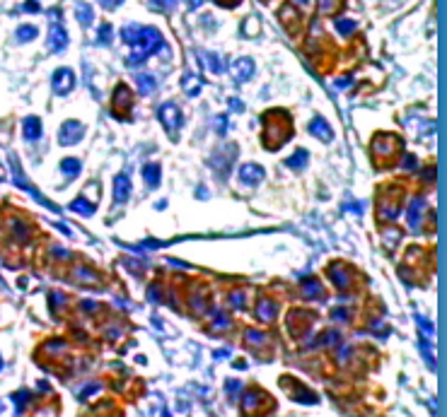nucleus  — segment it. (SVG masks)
<instances>
[{
  "label": "nucleus",
  "mask_w": 447,
  "mask_h": 417,
  "mask_svg": "<svg viewBox=\"0 0 447 417\" xmlns=\"http://www.w3.org/2000/svg\"><path fill=\"white\" fill-rule=\"evenodd\" d=\"M121 39H124V44L130 46V55H128L130 65L143 63L150 53L162 51V46H165V41H162L157 29H152V27H138V24L124 27V29H121Z\"/></svg>",
  "instance_id": "nucleus-1"
},
{
  "label": "nucleus",
  "mask_w": 447,
  "mask_h": 417,
  "mask_svg": "<svg viewBox=\"0 0 447 417\" xmlns=\"http://www.w3.org/2000/svg\"><path fill=\"white\" fill-rule=\"evenodd\" d=\"M157 116H160V121H162V126L169 130V135H177V128L182 126V111L177 109V104H162L160 109H157Z\"/></svg>",
  "instance_id": "nucleus-2"
},
{
  "label": "nucleus",
  "mask_w": 447,
  "mask_h": 417,
  "mask_svg": "<svg viewBox=\"0 0 447 417\" xmlns=\"http://www.w3.org/2000/svg\"><path fill=\"white\" fill-rule=\"evenodd\" d=\"M263 179V169H261L259 164H242L240 169H237V181L242 183V186H259V181Z\"/></svg>",
  "instance_id": "nucleus-3"
},
{
  "label": "nucleus",
  "mask_w": 447,
  "mask_h": 417,
  "mask_svg": "<svg viewBox=\"0 0 447 417\" xmlns=\"http://www.w3.org/2000/svg\"><path fill=\"white\" fill-rule=\"evenodd\" d=\"M82 135H85V126L77 123V121H68V123H63V128H61L58 140H61V145H73Z\"/></svg>",
  "instance_id": "nucleus-4"
},
{
  "label": "nucleus",
  "mask_w": 447,
  "mask_h": 417,
  "mask_svg": "<svg viewBox=\"0 0 447 417\" xmlns=\"http://www.w3.org/2000/svg\"><path fill=\"white\" fill-rule=\"evenodd\" d=\"M75 85V75L68 70V68H58L56 73H54V90L56 94H65V92H70Z\"/></svg>",
  "instance_id": "nucleus-5"
},
{
  "label": "nucleus",
  "mask_w": 447,
  "mask_h": 417,
  "mask_svg": "<svg viewBox=\"0 0 447 417\" xmlns=\"http://www.w3.org/2000/svg\"><path fill=\"white\" fill-rule=\"evenodd\" d=\"M49 46H51V51H54V53H61V51L68 46V34H65V29L61 27V22H54V24H51Z\"/></svg>",
  "instance_id": "nucleus-6"
},
{
  "label": "nucleus",
  "mask_w": 447,
  "mask_h": 417,
  "mask_svg": "<svg viewBox=\"0 0 447 417\" xmlns=\"http://www.w3.org/2000/svg\"><path fill=\"white\" fill-rule=\"evenodd\" d=\"M128 193H130V181L126 174H119L116 176V181H114V200L121 205V203H126L128 200Z\"/></svg>",
  "instance_id": "nucleus-7"
},
{
  "label": "nucleus",
  "mask_w": 447,
  "mask_h": 417,
  "mask_svg": "<svg viewBox=\"0 0 447 417\" xmlns=\"http://www.w3.org/2000/svg\"><path fill=\"white\" fill-rule=\"evenodd\" d=\"M232 75L244 82V80H249L252 75H254V63H252V58H240V60H235V65H232Z\"/></svg>",
  "instance_id": "nucleus-8"
},
{
  "label": "nucleus",
  "mask_w": 447,
  "mask_h": 417,
  "mask_svg": "<svg viewBox=\"0 0 447 417\" xmlns=\"http://www.w3.org/2000/svg\"><path fill=\"white\" fill-rule=\"evenodd\" d=\"M160 176H162V169H160L157 164H145V166H143V179H145V183H148L150 188H157Z\"/></svg>",
  "instance_id": "nucleus-9"
},
{
  "label": "nucleus",
  "mask_w": 447,
  "mask_h": 417,
  "mask_svg": "<svg viewBox=\"0 0 447 417\" xmlns=\"http://www.w3.org/2000/svg\"><path fill=\"white\" fill-rule=\"evenodd\" d=\"M331 277H334V285L336 287H341V290L351 285V272L346 270V268H341V265L331 268Z\"/></svg>",
  "instance_id": "nucleus-10"
},
{
  "label": "nucleus",
  "mask_w": 447,
  "mask_h": 417,
  "mask_svg": "<svg viewBox=\"0 0 447 417\" xmlns=\"http://www.w3.org/2000/svg\"><path fill=\"white\" fill-rule=\"evenodd\" d=\"M312 135H317L321 140H331V138H334L331 128L326 126V121H321V118H315V121H312Z\"/></svg>",
  "instance_id": "nucleus-11"
},
{
  "label": "nucleus",
  "mask_w": 447,
  "mask_h": 417,
  "mask_svg": "<svg viewBox=\"0 0 447 417\" xmlns=\"http://www.w3.org/2000/svg\"><path fill=\"white\" fill-rule=\"evenodd\" d=\"M182 87L187 92L189 97H193V94H198L201 87H203V82H201V77H196V75H187L184 77V82H182Z\"/></svg>",
  "instance_id": "nucleus-12"
},
{
  "label": "nucleus",
  "mask_w": 447,
  "mask_h": 417,
  "mask_svg": "<svg viewBox=\"0 0 447 417\" xmlns=\"http://www.w3.org/2000/svg\"><path fill=\"white\" fill-rule=\"evenodd\" d=\"M24 135H27V140H37L41 135V121L39 118H27L24 121Z\"/></svg>",
  "instance_id": "nucleus-13"
},
{
  "label": "nucleus",
  "mask_w": 447,
  "mask_h": 417,
  "mask_svg": "<svg viewBox=\"0 0 447 417\" xmlns=\"http://www.w3.org/2000/svg\"><path fill=\"white\" fill-rule=\"evenodd\" d=\"M135 80H138V87H140L143 94H152L155 87H157V80H155L152 75H138Z\"/></svg>",
  "instance_id": "nucleus-14"
},
{
  "label": "nucleus",
  "mask_w": 447,
  "mask_h": 417,
  "mask_svg": "<svg viewBox=\"0 0 447 417\" xmlns=\"http://www.w3.org/2000/svg\"><path fill=\"white\" fill-rule=\"evenodd\" d=\"M256 316H259L261 321H271V318L276 316V304H273V302H261L259 307H256Z\"/></svg>",
  "instance_id": "nucleus-15"
},
{
  "label": "nucleus",
  "mask_w": 447,
  "mask_h": 417,
  "mask_svg": "<svg viewBox=\"0 0 447 417\" xmlns=\"http://www.w3.org/2000/svg\"><path fill=\"white\" fill-rule=\"evenodd\" d=\"M307 159H310L307 150H298V152H295V155H293V157H290V159H288L285 164H288L290 169H302V166L307 164Z\"/></svg>",
  "instance_id": "nucleus-16"
},
{
  "label": "nucleus",
  "mask_w": 447,
  "mask_h": 417,
  "mask_svg": "<svg viewBox=\"0 0 447 417\" xmlns=\"http://www.w3.org/2000/svg\"><path fill=\"white\" fill-rule=\"evenodd\" d=\"M423 208H426V205H423V200H421V198L411 205V210H409L411 227H418V224H421V212H423Z\"/></svg>",
  "instance_id": "nucleus-17"
},
{
  "label": "nucleus",
  "mask_w": 447,
  "mask_h": 417,
  "mask_svg": "<svg viewBox=\"0 0 447 417\" xmlns=\"http://www.w3.org/2000/svg\"><path fill=\"white\" fill-rule=\"evenodd\" d=\"M61 169H63V174L68 176V179H73V176H77L80 174V162L77 159H63V164H61Z\"/></svg>",
  "instance_id": "nucleus-18"
},
{
  "label": "nucleus",
  "mask_w": 447,
  "mask_h": 417,
  "mask_svg": "<svg viewBox=\"0 0 447 417\" xmlns=\"http://www.w3.org/2000/svg\"><path fill=\"white\" fill-rule=\"evenodd\" d=\"M77 22L85 24V27L92 24V7H90V5H80V7H77Z\"/></svg>",
  "instance_id": "nucleus-19"
},
{
  "label": "nucleus",
  "mask_w": 447,
  "mask_h": 417,
  "mask_svg": "<svg viewBox=\"0 0 447 417\" xmlns=\"http://www.w3.org/2000/svg\"><path fill=\"white\" fill-rule=\"evenodd\" d=\"M203 58L208 60V68H210L213 73H223V60H220V55H215V53H203Z\"/></svg>",
  "instance_id": "nucleus-20"
},
{
  "label": "nucleus",
  "mask_w": 447,
  "mask_h": 417,
  "mask_svg": "<svg viewBox=\"0 0 447 417\" xmlns=\"http://www.w3.org/2000/svg\"><path fill=\"white\" fill-rule=\"evenodd\" d=\"M336 29L346 37V34L355 32V22H353V19H336Z\"/></svg>",
  "instance_id": "nucleus-21"
},
{
  "label": "nucleus",
  "mask_w": 447,
  "mask_h": 417,
  "mask_svg": "<svg viewBox=\"0 0 447 417\" xmlns=\"http://www.w3.org/2000/svg\"><path fill=\"white\" fill-rule=\"evenodd\" d=\"M70 210H75V212H85V215H92L94 212V208L87 203V200H75L73 205H70Z\"/></svg>",
  "instance_id": "nucleus-22"
},
{
  "label": "nucleus",
  "mask_w": 447,
  "mask_h": 417,
  "mask_svg": "<svg viewBox=\"0 0 447 417\" xmlns=\"http://www.w3.org/2000/svg\"><path fill=\"white\" fill-rule=\"evenodd\" d=\"M37 37V27H19L17 29V39L19 41H29V39Z\"/></svg>",
  "instance_id": "nucleus-23"
},
{
  "label": "nucleus",
  "mask_w": 447,
  "mask_h": 417,
  "mask_svg": "<svg viewBox=\"0 0 447 417\" xmlns=\"http://www.w3.org/2000/svg\"><path fill=\"white\" fill-rule=\"evenodd\" d=\"M302 292H305V297H317V294H321V290H319V285L315 280H307V282L302 285Z\"/></svg>",
  "instance_id": "nucleus-24"
},
{
  "label": "nucleus",
  "mask_w": 447,
  "mask_h": 417,
  "mask_svg": "<svg viewBox=\"0 0 447 417\" xmlns=\"http://www.w3.org/2000/svg\"><path fill=\"white\" fill-rule=\"evenodd\" d=\"M99 41H102V44H109V41H112V27H109V24H102V27H99Z\"/></svg>",
  "instance_id": "nucleus-25"
},
{
  "label": "nucleus",
  "mask_w": 447,
  "mask_h": 417,
  "mask_svg": "<svg viewBox=\"0 0 447 417\" xmlns=\"http://www.w3.org/2000/svg\"><path fill=\"white\" fill-rule=\"evenodd\" d=\"M155 7H160V10H172L174 5H177V0H150Z\"/></svg>",
  "instance_id": "nucleus-26"
},
{
  "label": "nucleus",
  "mask_w": 447,
  "mask_h": 417,
  "mask_svg": "<svg viewBox=\"0 0 447 417\" xmlns=\"http://www.w3.org/2000/svg\"><path fill=\"white\" fill-rule=\"evenodd\" d=\"M254 24H259V19H256V17H249V19H247V24H244V34H247V37L256 34V32H254Z\"/></svg>",
  "instance_id": "nucleus-27"
},
{
  "label": "nucleus",
  "mask_w": 447,
  "mask_h": 417,
  "mask_svg": "<svg viewBox=\"0 0 447 417\" xmlns=\"http://www.w3.org/2000/svg\"><path fill=\"white\" fill-rule=\"evenodd\" d=\"M124 0H99V5L102 7H109V10H114V7H119Z\"/></svg>",
  "instance_id": "nucleus-28"
},
{
  "label": "nucleus",
  "mask_w": 447,
  "mask_h": 417,
  "mask_svg": "<svg viewBox=\"0 0 447 417\" xmlns=\"http://www.w3.org/2000/svg\"><path fill=\"white\" fill-rule=\"evenodd\" d=\"M319 2H321V12H329L336 5V0H319Z\"/></svg>",
  "instance_id": "nucleus-29"
},
{
  "label": "nucleus",
  "mask_w": 447,
  "mask_h": 417,
  "mask_svg": "<svg viewBox=\"0 0 447 417\" xmlns=\"http://www.w3.org/2000/svg\"><path fill=\"white\" fill-rule=\"evenodd\" d=\"M230 106H232V111H242L244 109V104H242V102H237V99H232V102H230Z\"/></svg>",
  "instance_id": "nucleus-30"
},
{
  "label": "nucleus",
  "mask_w": 447,
  "mask_h": 417,
  "mask_svg": "<svg viewBox=\"0 0 447 417\" xmlns=\"http://www.w3.org/2000/svg\"><path fill=\"white\" fill-rule=\"evenodd\" d=\"M215 2H220V5H225V7H235L240 0H215Z\"/></svg>",
  "instance_id": "nucleus-31"
},
{
  "label": "nucleus",
  "mask_w": 447,
  "mask_h": 417,
  "mask_svg": "<svg viewBox=\"0 0 447 417\" xmlns=\"http://www.w3.org/2000/svg\"><path fill=\"white\" fill-rule=\"evenodd\" d=\"M24 7H27V10H32V12H37V10H39L37 0H29V2H27V5H24Z\"/></svg>",
  "instance_id": "nucleus-32"
},
{
  "label": "nucleus",
  "mask_w": 447,
  "mask_h": 417,
  "mask_svg": "<svg viewBox=\"0 0 447 417\" xmlns=\"http://www.w3.org/2000/svg\"><path fill=\"white\" fill-rule=\"evenodd\" d=\"M198 2H201V0H191V7H198Z\"/></svg>",
  "instance_id": "nucleus-33"
},
{
  "label": "nucleus",
  "mask_w": 447,
  "mask_h": 417,
  "mask_svg": "<svg viewBox=\"0 0 447 417\" xmlns=\"http://www.w3.org/2000/svg\"><path fill=\"white\" fill-rule=\"evenodd\" d=\"M300 2H307V0H300Z\"/></svg>",
  "instance_id": "nucleus-34"
}]
</instances>
